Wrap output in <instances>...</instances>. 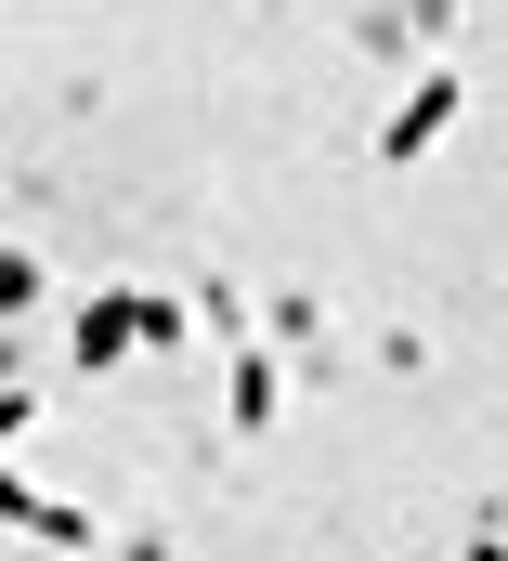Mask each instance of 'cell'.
I'll return each mask as SVG.
<instances>
[{"label":"cell","mask_w":508,"mask_h":561,"mask_svg":"<svg viewBox=\"0 0 508 561\" xmlns=\"http://www.w3.org/2000/svg\"><path fill=\"white\" fill-rule=\"evenodd\" d=\"M143 327H157V287H105V300H79V366H130Z\"/></svg>","instance_id":"2"},{"label":"cell","mask_w":508,"mask_h":561,"mask_svg":"<svg viewBox=\"0 0 508 561\" xmlns=\"http://www.w3.org/2000/svg\"><path fill=\"white\" fill-rule=\"evenodd\" d=\"M0 523H13V536H39V549H92V510H66V496H39V483H26V470H0Z\"/></svg>","instance_id":"3"},{"label":"cell","mask_w":508,"mask_h":561,"mask_svg":"<svg viewBox=\"0 0 508 561\" xmlns=\"http://www.w3.org/2000/svg\"><path fill=\"white\" fill-rule=\"evenodd\" d=\"M26 300H39V262H26V249H0V313H26Z\"/></svg>","instance_id":"5"},{"label":"cell","mask_w":508,"mask_h":561,"mask_svg":"<svg viewBox=\"0 0 508 561\" xmlns=\"http://www.w3.org/2000/svg\"><path fill=\"white\" fill-rule=\"evenodd\" d=\"M274 405H287V366H274V353H235V366H222V419L261 444V431H274Z\"/></svg>","instance_id":"4"},{"label":"cell","mask_w":508,"mask_h":561,"mask_svg":"<svg viewBox=\"0 0 508 561\" xmlns=\"http://www.w3.org/2000/svg\"><path fill=\"white\" fill-rule=\"evenodd\" d=\"M470 561H508V536H496V523H483V536H470Z\"/></svg>","instance_id":"7"},{"label":"cell","mask_w":508,"mask_h":561,"mask_svg":"<svg viewBox=\"0 0 508 561\" xmlns=\"http://www.w3.org/2000/svg\"><path fill=\"white\" fill-rule=\"evenodd\" d=\"M457 105H470V92H457V66H443V79H417V92H404V105L379 118V157H391V170H417L430 144L457 131Z\"/></svg>","instance_id":"1"},{"label":"cell","mask_w":508,"mask_h":561,"mask_svg":"<svg viewBox=\"0 0 508 561\" xmlns=\"http://www.w3.org/2000/svg\"><path fill=\"white\" fill-rule=\"evenodd\" d=\"M26 431H39V392L13 379V392H0V444H26Z\"/></svg>","instance_id":"6"}]
</instances>
